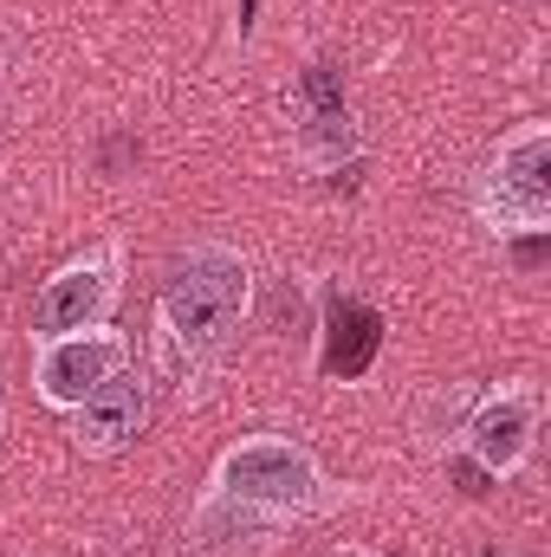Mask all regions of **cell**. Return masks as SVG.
Returning <instances> with one entry per match:
<instances>
[{"mask_svg": "<svg viewBox=\"0 0 551 557\" xmlns=\"http://www.w3.org/2000/svg\"><path fill=\"white\" fill-rule=\"evenodd\" d=\"M254 311V267L241 247L228 240H195L169 260L162 273V298H156V324L162 344L182 363H208L228 350V337L247 324Z\"/></svg>", "mask_w": 551, "mask_h": 557, "instance_id": "1", "label": "cell"}, {"mask_svg": "<svg viewBox=\"0 0 551 557\" xmlns=\"http://www.w3.org/2000/svg\"><path fill=\"white\" fill-rule=\"evenodd\" d=\"M208 493H221L273 525H298L325 506V473H318L311 447L292 434H241L234 447H221Z\"/></svg>", "mask_w": 551, "mask_h": 557, "instance_id": "2", "label": "cell"}, {"mask_svg": "<svg viewBox=\"0 0 551 557\" xmlns=\"http://www.w3.org/2000/svg\"><path fill=\"white\" fill-rule=\"evenodd\" d=\"M474 214L493 240H546L551 234V124L526 117L487 156L474 182Z\"/></svg>", "mask_w": 551, "mask_h": 557, "instance_id": "3", "label": "cell"}, {"mask_svg": "<svg viewBox=\"0 0 551 557\" xmlns=\"http://www.w3.org/2000/svg\"><path fill=\"white\" fill-rule=\"evenodd\" d=\"M118 370H131V337L98 324L72 337H33V396L52 416H72L85 396H98Z\"/></svg>", "mask_w": 551, "mask_h": 557, "instance_id": "4", "label": "cell"}, {"mask_svg": "<svg viewBox=\"0 0 551 557\" xmlns=\"http://www.w3.org/2000/svg\"><path fill=\"white\" fill-rule=\"evenodd\" d=\"M124 298V267L111 247H91L78 260H65L59 273L33 292V337H72V331H98L111 324Z\"/></svg>", "mask_w": 551, "mask_h": 557, "instance_id": "5", "label": "cell"}, {"mask_svg": "<svg viewBox=\"0 0 551 557\" xmlns=\"http://www.w3.org/2000/svg\"><path fill=\"white\" fill-rule=\"evenodd\" d=\"M539 416H546L539 383H493V389L467 409V428H461L474 467H480L487 480L526 473V460H532V447H539Z\"/></svg>", "mask_w": 551, "mask_h": 557, "instance_id": "6", "label": "cell"}, {"mask_svg": "<svg viewBox=\"0 0 551 557\" xmlns=\"http://www.w3.org/2000/svg\"><path fill=\"white\" fill-rule=\"evenodd\" d=\"M143 428H149V383H143L137 370H118L98 396H85V403L65 416V434H72V447H78L85 460L124 454Z\"/></svg>", "mask_w": 551, "mask_h": 557, "instance_id": "7", "label": "cell"}, {"mask_svg": "<svg viewBox=\"0 0 551 557\" xmlns=\"http://www.w3.org/2000/svg\"><path fill=\"white\" fill-rule=\"evenodd\" d=\"M279 532H285V525L247 512V506H234V499H221V493H201V506H195V519H188V545L201 557H260Z\"/></svg>", "mask_w": 551, "mask_h": 557, "instance_id": "8", "label": "cell"}, {"mask_svg": "<svg viewBox=\"0 0 551 557\" xmlns=\"http://www.w3.org/2000/svg\"><path fill=\"white\" fill-rule=\"evenodd\" d=\"M325 557H377V552H370V545H331Z\"/></svg>", "mask_w": 551, "mask_h": 557, "instance_id": "9", "label": "cell"}]
</instances>
